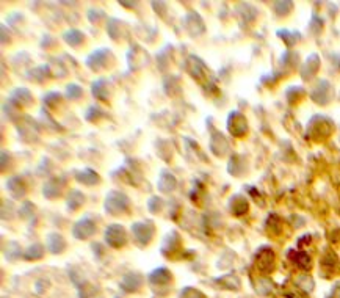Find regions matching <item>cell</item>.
I'll return each instance as SVG.
<instances>
[{"mask_svg":"<svg viewBox=\"0 0 340 298\" xmlns=\"http://www.w3.org/2000/svg\"><path fill=\"white\" fill-rule=\"evenodd\" d=\"M83 96V88L77 83H69L66 87V97L67 99H73V101H77Z\"/></svg>","mask_w":340,"mask_h":298,"instance_id":"obj_37","label":"cell"},{"mask_svg":"<svg viewBox=\"0 0 340 298\" xmlns=\"http://www.w3.org/2000/svg\"><path fill=\"white\" fill-rule=\"evenodd\" d=\"M119 4H121L122 7H130V8L135 7V4H127V2H119Z\"/></svg>","mask_w":340,"mask_h":298,"instance_id":"obj_48","label":"cell"},{"mask_svg":"<svg viewBox=\"0 0 340 298\" xmlns=\"http://www.w3.org/2000/svg\"><path fill=\"white\" fill-rule=\"evenodd\" d=\"M173 276H171V272L168 270V268L165 267H159L155 268V270H152L149 275H148V281L151 282L152 286H168L169 282H171Z\"/></svg>","mask_w":340,"mask_h":298,"instance_id":"obj_16","label":"cell"},{"mask_svg":"<svg viewBox=\"0 0 340 298\" xmlns=\"http://www.w3.org/2000/svg\"><path fill=\"white\" fill-rule=\"evenodd\" d=\"M256 290H257V293H260V295H270L271 290H273L271 281H270V279H266V278H260V279L257 281V284H256Z\"/></svg>","mask_w":340,"mask_h":298,"instance_id":"obj_39","label":"cell"},{"mask_svg":"<svg viewBox=\"0 0 340 298\" xmlns=\"http://www.w3.org/2000/svg\"><path fill=\"white\" fill-rule=\"evenodd\" d=\"M276 35L286 42L287 47H293L296 42L301 39V35L298 32H292V30H287V28H281V30L276 32Z\"/></svg>","mask_w":340,"mask_h":298,"instance_id":"obj_30","label":"cell"},{"mask_svg":"<svg viewBox=\"0 0 340 298\" xmlns=\"http://www.w3.org/2000/svg\"><path fill=\"white\" fill-rule=\"evenodd\" d=\"M44 251H46L44 247L39 245V244H35V245H30L24 251L22 258L25 261H38V259H41L42 256H44Z\"/></svg>","mask_w":340,"mask_h":298,"instance_id":"obj_31","label":"cell"},{"mask_svg":"<svg viewBox=\"0 0 340 298\" xmlns=\"http://www.w3.org/2000/svg\"><path fill=\"white\" fill-rule=\"evenodd\" d=\"M217 281L221 282L223 287H226V289H231V290H238L240 289V279L235 275H226L223 278H218Z\"/></svg>","mask_w":340,"mask_h":298,"instance_id":"obj_33","label":"cell"},{"mask_svg":"<svg viewBox=\"0 0 340 298\" xmlns=\"http://www.w3.org/2000/svg\"><path fill=\"white\" fill-rule=\"evenodd\" d=\"M180 248H182V239H180L179 232L177 231H171V232H168L165 235L160 251H162L163 256L173 258V256H176V254L180 251Z\"/></svg>","mask_w":340,"mask_h":298,"instance_id":"obj_11","label":"cell"},{"mask_svg":"<svg viewBox=\"0 0 340 298\" xmlns=\"http://www.w3.org/2000/svg\"><path fill=\"white\" fill-rule=\"evenodd\" d=\"M104 16H105V14H104V11L97 10V8H96V10H94V8H91V10L88 11V19H90V21H91L93 24H96V22H97L99 19H101V18H104Z\"/></svg>","mask_w":340,"mask_h":298,"instance_id":"obj_47","label":"cell"},{"mask_svg":"<svg viewBox=\"0 0 340 298\" xmlns=\"http://www.w3.org/2000/svg\"><path fill=\"white\" fill-rule=\"evenodd\" d=\"M10 101L19 108V107L30 105L33 102V97H32V93L27 88H16L10 94Z\"/></svg>","mask_w":340,"mask_h":298,"instance_id":"obj_23","label":"cell"},{"mask_svg":"<svg viewBox=\"0 0 340 298\" xmlns=\"http://www.w3.org/2000/svg\"><path fill=\"white\" fill-rule=\"evenodd\" d=\"M286 96L290 104H295L296 101H300L301 96H304V90L301 87H290V88H287Z\"/></svg>","mask_w":340,"mask_h":298,"instance_id":"obj_38","label":"cell"},{"mask_svg":"<svg viewBox=\"0 0 340 298\" xmlns=\"http://www.w3.org/2000/svg\"><path fill=\"white\" fill-rule=\"evenodd\" d=\"M284 295L287 298H307V292H304L301 287H298L296 284H292L290 287H287L284 290Z\"/></svg>","mask_w":340,"mask_h":298,"instance_id":"obj_41","label":"cell"},{"mask_svg":"<svg viewBox=\"0 0 340 298\" xmlns=\"http://www.w3.org/2000/svg\"><path fill=\"white\" fill-rule=\"evenodd\" d=\"M61 189H63V181L58 177L49 179L44 186H42V195H44L47 200H55L61 195Z\"/></svg>","mask_w":340,"mask_h":298,"instance_id":"obj_22","label":"cell"},{"mask_svg":"<svg viewBox=\"0 0 340 298\" xmlns=\"http://www.w3.org/2000/svg\"><path fill=\"white\" fill-rule=\"evenodd\" d=\"M183 25H185V28L187 30L193 35V36H196V35H201V33H204V30H206V27H204V22H202V19H201V16L197 13H194V11H190L187 16H185V19H183Z\"/></svg>","mask_w":340,"mask_h":298,"instance_id":"obj_15","label":"cell"},{"mask_svg":"<svg viewBox=\"0 0 340 298\" xmlns=\"http://www.w3.org/2000/svg\"><path fill=\"white\" fill-rule=\"evenodd\" d=\"M332 129L334 124L329 118L323 115H315L307 124V137L312 138L314 141H321L332 134Z\"/></svg>","mask_w":340,"mask_h":298,"instance_id":"obj_2","label":"cell"},{"mask_svg":"<svg viewBox=\"0 0 340 298\" xmlns=\"http://www.w3.org/2000/svg\"><path fill=\"white\" fill-rule=\"evenodd\" d=\"M102 116H104L102 108H99V107H96V105L88 107V110L85 111V120H87V121H96V120L102 118Z\"/></svg>","mask_w":340,"mask_h":298,"instance_id":"obj_42","label":"cell"},{"mask_svg":"<svg viewBox=\"0 0 340 298\" xmlns=\"http://www.w3.org/2000/svg\"><path fill=\"white\" fill-rule=\"evenodd\" d=\"M296 286L301 287L304 292H310L314 289V279L309 275H301V276H298V279H296Z\"/></svg>","mask_w":340,"mask_h":298,"instance_id":"obj_40","label":"cell"},{"mask_svg":"<svg viewBox=\"0 0 340 298\" xmlns=\"http://www.w3.org/2000/svg\"><path fill=\"white\" fill-rule=\"evenodd\" d=\"M42 102H44V105L47 108H55L56 105H60L61 102V94L58 91H49L44 99H42Z\"/></svg>","mask_w":340,"mask_h":298,"instance_id":"obj_34","label":"cell"},{"mask_svg":"<svg viewBox=\"0 0 340 298\" xmlns=\"http://www.w3.org/2000/svg\"><path fill=\"white\" fill-rule=\"evenodd\" d=\"M97 231V226H96V221L91 220L88 215L83 217L80 220L76 221V224L73 226V235L74 239L77 240H87L90 239L91 235H94Z\"/></svg>","mask_w":340,"mask_h":298,"instance_id":"obj_7","label":"cell"},{"mask_svg":"<svg viewBox=\"0 0 340 298\" xmlns=\"http://www.w3.org/2000/svg\"><path fill=\"white\" fill-rule=\"evenodd\" d=\"M185 69L197 83H201V87L210 88L215 85L214 80H212V76H210V69L206 66V63L199 58V56L188 55V58L185 62Z\"/></svg>","mask_w":340,"mask_h":298,"instance_id":"obj_1","label":"cell"},{"mask_svg":"<svg viewBox=\"0 0 340 298\" xmlns=\"http://www.w3.org/2000/svg\"><path fill=\"white\" fill-rule=\"evenodd\" d=\"M7 192L13 200H21L27 195V186L19 176H13L7 181Z\"/></svg>","mask_w":340,"mask_h":298,"instance_id":"obj_14","label":"cell"},{"mask_svg":"<svg viewBox=\"0 0 340 298\" xmlns=\"http://www.w3.org/2000/svg\"><path fill=\"white\" fill-rule=\"evenodd\" d=\"M76 179H77V182L83 184V186H88V187L96 186V184L101 181L99 174L91 168H85V169H82V171H77L76 173Z\"/></svg>","mask_w":340,"mask_h":298,"instance_id":"obj_26","label":"cell"},{"mask_svg":"<svg viewBox=\"0 0 340 298\" xmlns=\"http://www.w3.org/2000/svg\"><path fill=\"white\" fill-rule=\"evenodd\" d=\"M177 186V179L174 177V174L168 173V171H162L157 181V189L162 193H171Z\"/></svg>","mask_w":340,"mask_h":298,"instance_id":"obj_24","label":"cell"},{"mask_svg":"<svg viewBox=\"0 0 340 298\" xmlns=\"http://www.w3.org/2000/svg\"><path fill=\"white\" fill-rule=\"evenodd\" d=\"M46 248L52 254H60L66 250V240L60 232H50L46 237Z\"/></svg>","mask_w":340,"mask_h":298,"instance_id":"obj_19","label":"cell"},{"mask_svg":"<svg viewBox=\"0 0 340 298\" xmlns=\"http://www.w3.org/2000/svg\"><path fill=\"white\" fill-rule=\"evenodd\" d=\"M108 82L107 79H97L91 83V93L96 99L102 102H107L108 97H110V93H108Z\"/></svg>","mask_w":340,"mask_h":298,"instance_id":"obj_25","label":"cell"},{"mask_svg":"<svg viewBox=\"0 0 340 298\" xmlns=\"http://www.w3.org/2000/svg\"><path fill=\"white\" fill-rule=\"evenodd\" d=\"M132 234L137 239V242L140 245H149L151 240L154 237L155 232V226L152 224V221H137L132 224Z\"/></svg>","mask_w":340,"mask_h":298,"instance_id":"obj_6","label":"cell"},{"mask_svg":"<svg viewBox=\"0 0 340 298\" xmlns=\"http://www.w3.org/2000/svg\"><path fill=\"white\" fill-rule=\"evenodd\" d=\"M321 272H323V276H332L335 275L338 270H340V262H338V258L337 254L332 251V250H326L323 253V258H321Z\"/></svg>","mask_w":340,"mask_h":298,"instance_id":"obj_12","label":"cell"},{"mask_svg":"<svg viewBox=\"0 0 340 298\" xmlns=\"http://www.w3.org/2000/svg\"><path fill=\"white\" fill-rule=\"evenodd\" d=\"M287 258L303 272H310V268H312V258L303 250H289Z\"/></svg>","mask_w":340,"mask_h":298,"instance_id":"obj_13","label":"cell"},{"mask_svg":"<svg viewBox=\"0 0 340 298\" xmlns=\"http://www.w3.org/2000/svg\"><path fill=\"white\" fill-rule=\"evenodd\" d=\"M63 39H64L66 44L73 46V47H77L85 41V35H83V32L77 30V28H71V30H66L63 33Z\"/></svg>","mask_w":340,"mask_h":298,"instance_id":"obj_29","label":"cell"},{"mask_svg":"<svg viewBox=\"0 0 340 298\" xmlns=\"http://www.w3.org/2000/svg\"><path fill=\"white\" fill-rule=\"evenodd\" d=\"M163 207V200L159 196H151L148 200V209L151 214H157V212H160Z\"/></svg>","mask_w":340,"mask_h":298,"instance_id":"obj_43","label":"cell"},{"mask_svg":"<svg viewBox=\"0 0 340 298\" xmlns=\"http://www.w3.org/2000/svg\"><path fill=\"white\" fill-rule=\"evenodd\" d=\"M248 209H249V203H248V200H246L245 196L235 195V196L231 198V201H229V210H231L232 215L242 217V215L246 214Z\"/></svg>","mask_w":340,"mask_h":298,"instance_id":"obj_21","label":"cell"},{"mask_svg":"<svg viewBox=\"0 0 340 298\" xmlns=\"http://www.w3.org/2000/svg\"><path fill=\"white\" fill-rule=\"evenodd\" d=\"M331 96H332V87L328 80H318L314 88H312V93H310V97H312V101L317 102L318 105H326L329 101H331Z\"/></svg>","mask_w":340,"mask_h":298,"instance_id":"obj_8","label":"cell"},{"mask_svg":"<svg viewBox=\"0 0 340 298\" xmlns=\"http://www.w3.org/2000/svg\"><path fill=\"white\" fill-rule=\"evenodd\" d=\"M130 207V201L125 193L119 190H110L105 196L104 201V209L110 215H121L125 214Z\"/></svg>","mask_w":340,"mask_h":298,"instance_id":"obj_3","label":"cell"},{"mask_svg":"<svg viewBox=\"0 0 340 298\" xmlns=\"http://www.w3.org/2000/svg\"><path fill=\"white\" fill-rule=\"evenodd\" d=\"M246 169V162L240 157V155H232L229 163H228V171L232 174V176H242Z\"/></svg>","mask_w":340,"mask_h":298,"instance_id":"obj_28","label":"cell"},{"mask_svg":"<svg viewBox=\"0 0 340 298\" xmlns=\"http://www.w3.org/2000/svg\"><path fill=\"white\" fill-rule=\"evenodd\" d=\"M273 8L278 16H286V14H289L290 10L293 8V4L292 2H275Z\"/></svg>","mask_w":340,"mask_h":298,"instance_id":"obj_44","label":"cell"},{"mask_svg":"<svg viewBox=\"0 0 340 298\" xmlns=\"http://www.w3.org/2000/svg\"><path fill=\"white\" fill-rule=\"evenodd\" d=\"M104 239H105V244L110 248L119 250V248L125 247V244H127V232L124 229V226H121L118 223H113V224H108L105 228Z\"/></svg>","mask_w":340,"mask_h":298,"instance_id":"obj_4","label":"cell"},{"mask_svg":"<svg viewBox=\"0 0 340 298\" xmlns=\"http://www.w3.org/2000/svg\"><path fill=\"white\" fill-rule=\"evenodd\" d=\"M256 267L262 275H270L276 267V254L270 247H260L256 253Z\"/></svg>","mask_w":340,"mask_h":298,"instance_id":"obj_5","label":"cell"},{"mask_svg":"<svg viewBox=\"0 0 340 298\" xmlns=\"http://www.w3.org/2000/svg\"><path fill=\"white\" fill-rule=\"evenodd\" d=\"M320 68V56L317 53H312L310 56H307V60L304 62L303 68H301V77L303 80H310Z\"/></svg>","mask_w":340,"mask_h":298,"instance_id":"obj_20","label":"cell"},{"mask_svg":"<svg viewBox=\"0 0 340 298\" xmlns=\"http://www.w3.org/2000/svg\"><path fill=\"white\" fill-rule=\"evenodd\" d=\"M143 286V276L140 273H125L121 279V289L125 292H137Z\"/></svg>","mask_w":340,"mask_h":298,"instance_id":"obj_18","label":"cell"},{"mask_svg":"<svg viewBox=\"0 0 340 298\" xmlns=\"http://www.w3.org/2000/svg\"><path fill=\"white\" fill-rule=\"evenodd\" d=\"M228 131L234 137H245L248 134V121L240 111H232L228 116Z\"/></svg>","mask_w":340,"mask_h":298,"instance_id":"obj_9","label":"cell"},{"mask_svg":"<svg viewBox=\"0 0 340 298\" xmlns=\"http://www.w3.org/2000/svg\"><path fill=\"white\" fill-rule=\"evenodd\" d=\"M265 226H266V229L270 231L271 234H275V235H279L282 232V220L278 215H275V214L268 217Z\"/></svg>","mask_w":340,"mask_h":298,"instance_id":"obj_32","label":"cell"},{"mask_svg":"<svg viewBox=\"0 0 340 298\" xmlns=\"http://www.w3.org/2000/svg\"><path fill=\"white\" fill-rule=\"evenodd\" d=\"M21 247H19V244L18 242H8V245H7V248H5V256H7V259H10V261H14V259H18V258H21ZM24 256V254H22Z\"/></svg>","mask_w":340,"mask_h":298,"instance_id":"obj_36","label":"cell"},{"mask_svg":"<svg viewBox=\"0 0 340 298\" xmlns=\"http://www.w3.org/2000/svg\"><path fill=\"white\" fill-rule=\"evenodd\" d=\"M85 203V195L80 190H71L66 198V206L71 212L79 210Z\"/></svg>","mask_w":340,"mask_h":298,"instance_id":"obj_27","label":"cell"},{"mask_svg":"<svg viewBox=\"0 0 340 298\" xmlns=\"http://www.w3.org/2000/svg\"><path fill=\"white\" fill-rule=\"evenodd\" d=\"M121 25L122 24L118 19H110L108 21V24H107V32L111 36V39H115V41L119 39V36H121Z\"/></svg>","mask_w":340,"mask_h":298,"instance_id":"obj_35","label":"cell"},{"mask_svg":"<svg viewBox=\"0 0 340 298\" xmlns=\"http://www.w3.org/2000/svg\"><path fill=\"white\" fill-rule=\"evenodd\" d=\"M110 56H111L110 49H107V47L96 49V50H93L87 56V60H85V65H87L91 71H101L102 68H105L108 65V58H110Z\"/></svg>","mask_w":340,"mask_h":298,"instance_id":"obj_10","label":"cell"},{"mask_svg":"<svg viewBox=\"0 0 340 298\" xmlns=\"http://www.w3.org/2000/svg\"><path fill=\"white\" fill-rule=\"evenodd\" d=\"M33 210H35V206L30 201H25L19 209V217H22V218L30 217V215H33Z\"/></svg>","mask_w":340,"mask_h":298,"instance_id":"obj_46","label":"cell"},{"mask_svg":"<svg viewBox=\"0 0 340 298\" xmlns=\"http://www.w3.org/2000/svg\"><path fill=\"white\" fill-rule=\"evenodd\" d=\"M179 296L180 298H206V295L201 290H197L194 287H183L180 290V295Z\"/></svg>","mask_w":340,"mask_h":298,"instance_id":"obj_45","label":"cell"},{"mask_svg":"<svg viewBox=\"0 0 340 298\" xmlns=\"http://www.w3.org/2000/svg\"><path fill=\"white\" fill-rule=\"evenodd\" d=\"M210 151L214 152L217 157H223V155L229 151V143H228V140L224 138L223 134H220L217 131L212 134V137H210Z\"/></svg>","mask_w":340,"mask_h":298,"instance_id":"obj_17","label":"cell"}]
</instances>
